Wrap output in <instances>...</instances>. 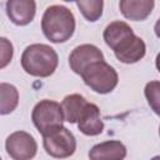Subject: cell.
<instances>
[{
    "instance_id": "16",
    "label": "cell",
    "mask_w": 160,
    "mask_h": 160,
    "mask_svg": "<svg viewBox=\"0 0 160 160\" xmlns=\"http://www.w3.org/2000/svg\"><path fill=\"white\" fill-rule=\"evenodd\" d=\"M76 4L82 16L90 22L98 21L102 15L104 0H76Z\"/></svg>"
},
{
    "instance_id": "18",
    "label": "cell",
    "mask_w": 160,
    "mask_h": 160,
    "mask_svg": "<svg viewBox=\"0 0 160 160\" xmlns=\"http://www.w3.org/2000/svg\"><path fill=\"white\" fill-rule=\"evenodd\" d=\"M1 68H5L12 59V45L8 41V39L1 38Z\"/></svg>"
},
{
    "instance_id": "3",
    "label": "cell",
    "mask_w": 160,
    "mask_h": 160,
    "mask_svg": "<svg viewBox=\"0 0 160 160\" xmlns=\"http://www.w3.org/2000/svg\"><path fill=\"white\" fill-rule=\"evenodd\" d=\"M80 76L82 78L84 82L98 94L111 92L119 81L118 72L105 60H99L90 64L85 68Z\"/></svg>"
},
{
    "instance_id": "19",
    "label": "cell",
    "mask_w": 160,
    "mask_h": 160,
    "mask_svg": "<svg viewBox=\"0 0 160 160\" xmlns=\"http://www.w3.org/2000/svg\"><path fill=\"white\" fill-rule=\"evenodd\" d=\"M154 30H155V34H156V36L160 39V18H159V19H158V21L155 22Z\"/></svg>"
},
{
    "instance_id": "17",
    "label": "cell",
    "mask_w": 160,
    "mask_h": 160,
    "mask_svg": "<svg viewBox=\"0 0 160 160\" xmlns=\"http://www.w3.org/2000/svg\"><path fill=\"white\" fill-rule=\"evenodd\" d=\"M145 98L151 110L160 116V81H150L144 89Z\"/></svg>"
},
{
    "instance_id": "13",
    "label": "cell",
    "mask_w": 160,
    "mask_h": 160,
    "mask_svg": "<svg viewBox=\"0 0 160 160\" xmlns=\"http://www.w3.org/2000/svg\"><path fill=\"white\" fill-rule=\"evenodd\" d=\"M134 35V31L132 29L130 28V25H128L126 22L124 21H112L110 22L104 32H102V38H104V41L105 44L114 51L122 41H125L126 39H129L130 36Z\"/></svg>"
},
{
    "instance_id": "6",
    "label": "cell",
    "mask_w": 160,
    "mask_h": 160,
    "mask_svg": "<svg viewBox=\"0 0 160 160\" xmlns=\"http://www.w3.org/2000/svg\"><path fill=\"white\" fill-rule=\"evenodd\" d=\"M8 155L14 160H29L36 155L38 144L32 135L26 131H15L5 141Z\"/></svg>"
},
{
    "instance_id": "5",
    "label": "cell",
    "mask_w": 160,
    "mask_h": 160,
    "mask_svg": "<svg viewBox=\"0 0 160 160\" xmlns=\"http://www.w3.org/2000/svg\"><path fill=\"white\" fill-rule=\"evenodd\" d=\"M42 145L45 151L58 159L71 156L76 150V139L74 134L65 126H60L42 135Z\"/></svg>"
},
{
    "instance_id": "7",
    "label": "cell",
    "mask_w": 160,
    "mask_h": 160,
    "mask_svg": "<svg viewBox=\"0 0 160 160\" xmlns=\"http://www.w3.org/2000/svg\"><path fill=\"white\" fill-rule=\"evenodd\" d=\"M99 60H104V54L98 46L92 44L79 45L69 55V65L78 75H81L86 66Z\"/></svg>"
},
{
    "instance_id": "14",
    "label": "cell",
    "mask_w": 160,
    "mask_h": 160,
    "mask_svg": "<svg viewBox=\"0 0 160 160\" xmlns=\"http://www.w3.org/2000/svg\"><path fill=\"white\" fill-rule=\"evenodd\" d=\"M86 102H88L86 99L80 94H71V95L65 96L61 102L65 121H68L70 124L78 122V119H79Z\"/></svg>"
},
{
    "instance_id": "20",
    "label": "cell",
    "mask_w": 160,
    "mask_h": 160,
    "mask_svg": "<svg viewBox=\"0 0 160 160\" xmlns=\"http://www.w3.org/2000/svg\"><path fill=\"white\" fill-rule=\"evenodd\" d=\"M155 65H156V69H158V71L160 72V52L158 54V56H156V60H155Z\"/></svg>"
},
{
    "instance_id": "22",
    "label": "cell",
    "mask_w": 160,
    "mask_h": 160,
    "mask_svg": "<svg viewBox=\"0 0 160 160\" xmlns=\"http://www.w3.org/2000/svg\"><path fill=\"white\" fill-rule=\"evenodd\" d=\"M159 135H160V128H159Z\"/></svg>"
},
{
    "instance_id": "11",
    "label": "cell",
    "mask_w": 160,
    "mask_h": 160,
    "mask_svg": "<svg viewBox=\"0 0 160 160\" xmlns=\"http://www.w3.org/2000/svg\"><path fill=\"white\" fill-rule=\"evenodd\" d=\"M155 0H120L119 6L124 18L132 21L145 20L152 11Z\"/></svg>"
},
{
    "instance_id": "21",
    "label": "cell",
    "mask_w": 160,
    "mask_h": 160,
    "mask_svg": "<svg viewBox=\"0 0 160 160\" xmlns=\"http://www.w3.org/2000/svg\"><path fill=\"white\" fill-rule=\"evenodd\" d=\"M64 1H68V2H71V1H76V0H64Z\"/></svg>"
},
{
    "instance_id": "9",
    "label": "cell",
    "mask_w": 160,
    "mask_h": 160,
    "mask_svg": "<svg viewBox=\"0 0 160 160\" xmlns=\"http://www.w3.org/2000/svg\"><path fill=\"white\" fill-rule=\"evenodd\" d=\"M146 52V45L144 40L135 34L122 41L115 50L114 54L116 59L124 64H134L141 60L145 56Z\"/></svg>"
},
{
    "instance_id": "1",
    "label": "cell",
    "mask_w": 160,
    "mask_h": 160,
    "mask_svg": "<svg viewBox=\"0 0 160 160\" xmlns=\"http://www.w3.org/2000/svg\"><path fill=\"white\" fill-rule=\"evenodd\" d=\"M41 30L48 40L55 44L68 41L75 31L74 14L65 6H49L41 19Z\"/></svg>"
},
{
    "instance_id": "8",
    "label": "cell",
    "mask_w": 160,
    "mask_h": 160,
    "mask_svg": "<svg viewBox=\"0 0 160 160\" xmlns=\"http://www.w3.org/2000/svg\"><path fill=\"white\" fill-rule=\"evenodd\" d=\"M79 130L88 136H95L102 132L104 122L100 116V109L92 102H86L79 119H78Z\"/></svg>"
},
{
    "instance_id": "4",
    "label": "cell",
    "mask_w": 160,
    "mask_h": 160,
    "mask_svg": "<svg viewBox=\"0 0 160 160\" xmlns=\"http://www.w3.org/2000/svg\"><path fill=\"white\" fill-rule=\"evenodd\" d=\"M31 120L41 136L62 126L65 116L61 104L48 99L39 101L32 109Z\"/></svg>"
},
{
    "instance_id": "15",
    "label": "cell",
    "mask_w": 160,
    "mask_h": 160,
    "mask_svg": "<svg viewBox=\"0 0 160 160\" xmlns=\"http://www.w3.org/2000/svg\"><path fill=\"white\" fill-rule=\"evenodd\" d=\"M0 95H1V104H0V112L1 115L10 114L14 111L19 104V91L18 89L8 82L0 84Z\"/></svg>"
},
{
    "instance_id": "2",
    "label": "cell",
    "mask_w": 160,
    "mask_h": 160,
    "mask_svg": "<svg viewBox=\"0 0 160 160\" xmlns=\"http://www.w3.org/2000/svg\"><path fill=\"white\" fill-rule=\"evenodd\" d=\"M59 64L56 51L46 44H31L21 55V66L26 74L48 78L54 74Z\"/></svg>"
},
{
    "instance_id": "10",
    "label": "cell",
    "mask_w": 160,
    "mask_h": 160,
    "mask_svg": "<svg viewBox=\"0 0 160 160\" xmlns=\"http://www.w3.org/2000/svg\"><path fill=\"white\" fill-rule=\"evenodd\" d=\"M36 12L35 0H8L6 14L9 19L19 26L30 24Z\"/></svg>"
},
{
    "instance_id": "12",
    "label": "cell",
    "mask_w": 160,
    "mask_h": 160,
    "mask_svg": "<svg viewBox=\"0 0 160 160\" xmlns=\"http://www.w3.org/2000/svg\"><path fill=\"white\" fill-rule=\"evenodd\" d=\"M126 156V148L119 140H109L100 144H96L89 151V158L92 160L102 159H124Z\"/></svg>"
}]
</instances>
